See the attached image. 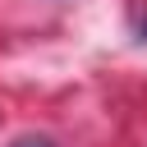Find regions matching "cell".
<instances>
[{
  "mask_svg": "<svg viewBox=\"0 0 147 147\" xmlns=\"http://www.w3.org/2000/svg\"><path fill=\"white\" fill-rule=\"evenodd\" d=\"M142 37H147V23H142Z\"/></svg>",
  "mask_w": 147,
  "mask_h": 147,
  "instance_id": "cell-2",
  "label": "cell"
},
{
  "mask_svg": "<svg viewBox=\"0 0 147 147\" xmlns=\"http://www.w3.org/2000/svg\"><path fill=\"white\" fill-rule=\"evenodd\" d=\"M14 147H55V142H51V138H18Z\"/></svg>",
  "mask_w": 147,
  "mask_h": 147,
  "instance_id": "cell-1",
  "label": "cell"
}]
</instances>
